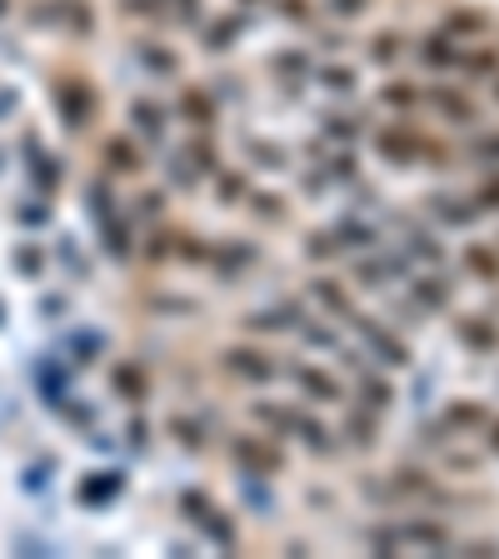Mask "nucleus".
I'll return each instance as SVG.
<instances>
[{
	"label": "nucleus",
	"mask_w": 499,
	"mask_h": 559,
	"mask_svg": "<svg viewBox=\"0 0 499 559\" xmlns=\"http://www.w3.org/2000/svg\"><path fill=\"white\" fill-rule=\"evenodd\" d=\"M170 120H175V145L170 155H180L186 160V170H180V186H186L190 195V165H195V105H190V85L186 95L175 91V105H170ZM175 205H180V190H175ZM186 215V210H180ZM175 235H180V225H175ZM360 444V440H355ZM345 450V444H310V450H295V465H310V460H320V454H335ZM240 454V450H235ZM250 460H245V475H285L290 469V450H245Z\"/></svg>",
	"instance_id": "obj_1"
}]
</instances>
